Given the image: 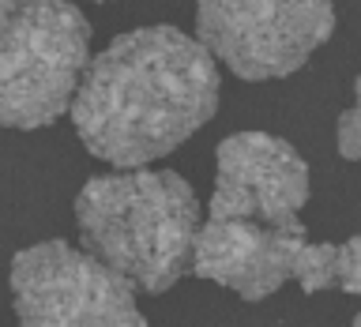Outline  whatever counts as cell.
Here are the masks:
<instances>
[{
  "mask_svg": "<svg viewBox=\"0 0 361 327\" xmlns=\"http://www.w3.org/2000/svg\"><path fill=\"white\" fill-rule=\"evenodd\" d=\"M219 109V61L177 27H140L90 61L72 101L79 143L117 169L177 151Z\"/></svg>",
  "mask_w": 361,
  "mask_h": 327,
  "instance_id": "cell-1",
  "label": "cell"
},
{
  "mask_svg": "<svg viewBox=\"0 0 361 327\" xmlns=\"http://www.w3.org/2000/svg\"><path fill=\"white\" fill-rule=\"evenodd\" d=\"M83 252L143 293H166L192 271L200 199L173 169H121L90 177L75 196Z\"/></svg>",
  "mask_w": 361,
  "mask_h": 327,
  "instance_id": "cell-2",
  "label": "cell"
},
{
  "mask_svg": "<svg viewBox=\"0 0 361 327\" xmlns=\"http://www.w3.org/2000/svg\"><path fill=\"white\" fill-rule=\"evenodd\" d=\"M90 68V23L72 0H19L0 23V124L45 128Z\"/></svg>",
  "mask_w": 361,
  "mask_h": 327,
  "instance_id": "cell-3",
  "label": "cell"
},
{
  "mask_svg": "<svg viewBox=\"0 0 361 327\" xmlns=\"http://www.w3.org/2000/svg\"><path fill=\"white\" fill-rule=\"evenodd\" d=\"M331 0H196V38L241 79H282L331 38Z\"/></svg>",
  "mask_w": 361,
  "mask_h": 327,
  "instance_id": "cell-4",
  "label": "cell"
},
{
  "mask_svg": "<svg viewBox=\"0 0 361 327\" xmlns=\"http://www.w3.org/2000/svg\"><path fill=\"white\" fill-rule=\"evenodd\" d=\"M11 304L23 327H151L132 282L68 241L16 252Z\"/></svg>",
  "mask_w": 361,
  "mask_h": 327,
  "instance_id": "cell-5",
  "label": "cell"
},
{
  "mask_svg": "<svg viewBox=\"0 0 361 327\" xmlns=\"http://www.w3.org/2000/svg\"><path fill=\"white\" fill-rule=\"evenodd\" d=\"M192 271L245 301L271 297L282 282H298L305 293L338 290L343 245H312L301 230H275L259 222L207 218L196 237Z\"/></svg>",
  "mask_w": 361,
  "mask_h": 327,
  "instance_id": "cell-6",
  "label": "cell"
},
{
  "mask_svg": "<svg viewBox=\"0 0 361 327\" xmlns=\"http://www.w3.org/2000/svg\"><path fill=\"white\" fill-rule=\"evenodd\" d=\"M305 203L309 166L286 140L267 132H237L219 143L211 218L301 230Z\"/></svg>",
  "mask_w": 361,
  "mask_h": 327,
  "instance_id": "cell-7",
  "label": "cell"
},
{
  "mask_svg": "<svg viewBox=\"0 0 361 327\" xmlns=\"http://www.w3.org/2000/svg\"><path fill=\"white\" fill-rule=\"evenodd\" d=\"M338 154L361 162V75L354 83V106L338 117Z\"/></svg>",
  "mask_w": 361,
  "mask_h": 327,
  "instance_id": "cell-8",
  "label": "cell"
},
{
  "mask_svg": "<svg viewBox=\"0 0 361 327\" xmlns=\"http://www.w3.org/2000/svg\"><path fill=\"white\" fill-rule=\"evenodd\" d=\"M343 293H361V237L343 241Z\"/></svg>",
  "mask_w": 361,
  "mask_h": 327,
  "instance_id": "cell-9",
  "label": "cell"
},
{
  "mask_svg": "<svg viewBox=\"0 0 361 327\" xmlns=\"http://www.w3.org/2000/svg\"><path fill=\"white\" fill-rule=\"evenodd\" d=\"M16 4H19V0H0V23H4L11 11H16Z\"/></svg>",
  "mask_w": 361,
  "mask_h": 327,
  "instance_id": "cell-10",
  "label": "cell"
},
{
  "mask_svg": "<svg viewBox=\"0 0 361 327\" xmlns=\"http://www.w3.org/2000/svg\"><path fill=\"white\" fill-rule=\"evenodd\" d=\"M350 327H361V312H357V316H354V323H350Z\"/></svg>",
  "mask_w": 361,
  "mask_h": 327,
  "instance_id": "cell-11",
  "label": "cell"
}]
</instances>
